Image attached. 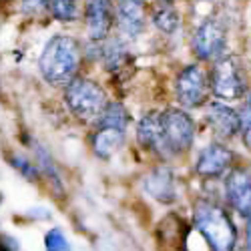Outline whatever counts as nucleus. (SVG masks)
<instances>
[{
    "label": "nucleus",
    "mask_w": 251,
    "mask_h": 251,
    "mask_svg": "<svg viewBox=\"0 0 251 251\" xmlns=\"http://www.w3.org/2000/svg\"><path fill=\"white\" fill-rule=\"evenodd\" d=\"M193 227L203 235L211 251H233L237 243V229L225 211L215 201L199 199L193 209Z\"/></svg>",
    "instance_id": "obj_1"
},
{
    "label": "nucleus",
    "mask_w": 251,
    "mask_h": 251,
    "mask_svg": "<svg viewBox=\"0 0 251 251\" xmlns=\"http://www.w3.org/2000/svg\"><path fill=\"white\" fill-rule=\"evenodd\" d=\"M40 73L56 87H67L80 69V49L73 36H52L40 54Z\"/></svg>",
    "instance_id": "obj_2"
},
{
    "label": "nucleus",
    "mask_w": 251,
    "mask_h": 251,
    "mask_svg": "<svg viewBox=\"0 0 251 251\" xmlns=\"http://www.w3.org/2000/svg\"><path fill=\"white\" fill-rule=\"evenodd\" d=\"M161 119V139H163V157H173L189 151L195 139V121L187 111L165 109L159 111Z\"/></svg>",
    "instance_id": "obj_3"
},
{
    "label": "nucleus",
    "mask_w": 251,
    "mask_h": 251,
    "mask_svg": "<svg viewBox=\"0 0 251 251\" xmlns=\"http://www.w3.org/2000/svg\"><path fill=\"white\" fill-rule=\"evenodd\" d=\"M65 100L80 121H97L107 104V95L95 80L75 76L65 89Z\"/></svg>",
    "instance_id": "obj_4"
},
{
    "label": "nucleus",
    "mask_w": 251,
    "mask_h": 251,
    "mask_svg": "<svg viewBox=\"0 0 251 251\" xmlns=\"http://www.w3.org/2000/svg\"><path fill=\"white\" fill-rule=\"evenodd\" d=\"M209 89L221 100H235L247 95V82L243 69L235 56L215 58L211 73H209Z\"/></svg>",
    "instance_id": "obj_5"
},
{
    "label": "nucleus",
    "mask_w": 251,
    "mask_h": 251,
    "mask_svg": "<svg viewBox=\"0 0 251 251\" xmlns=\"http://www.w3.org/2000/svg\"><path fill=\"white\" fill-rule=\"evenodd\" d=\"M175 93L183 107L187 109L201 107L209 97V78L205 71L199 65L185 67L175 80Z\"/></svg>",
    "instance_id": "obj_6"
},
{
    "label": "nucleus",
    "mask_w": 251,
    "mask_h": 251,
    "mask_svg": "<svg viewBox=\"0 0 251 251\" xmlns=\"http://www.w3.org/2000/svg\"><path fill=\"white\" fill-rule=\"evenodd\" d=\"M227 45V30L217 18H205L195 30L191 49L199 60H215Z\"/></svg>",
    "instance_id": "obj_7"
},
{
    "label": "nucleus",
    "mask_w": 251,
    "mask_h": 251,
    "mask_svg": "<svg viewBox=\"0 0 251 251\" xmlns=\"http://www.w3.org/2000/svg\"><path fill=\"white\" fill-rule=\"evenodd\" d=\"M225 199L241 217H251V175L245 169H231L225 177Z\"/></svg>",
    "instance_id": "obj_8"
},
{
    "label": "nucleus",
    "mask_w": 251,
    "mask_h": 251,
    "mask_svg": "<svg viewBox=\"0 0 251 251\" xmlns=\"http://www.w3.org/2000/svg\"><path fill=\"white\" fill-rule=\"evenodd\" d=\"M233 159H235V155L231 149L221 143H213L199 153L197 163H195V173L203 179L221 177L225 171H229V167L233 165Z\"/></svg>",
    "instance_id": "obj_9"
},
{
    "label": "nucleus",
    "mask_w": 251,
    "mask_h": 251,
    "mask_svg": "<svg viewBox=\"0 0 251 251\" xmlns=\"http://www.w3.org/2000/svg\"><path fill=\"white\" fill-rule=\"evenodd\" d=\"M115 20L127 38H137L147 23V4L143 0H117Z\"/></svg>",
    "instance_id": "obj_10"
},
{
    "label": "nucleus",
    "mask_w": 251,
    "mask_h": 251,
    "mask_svg": "<svg viewBox=\"0 0 251 251\" xmlns=\"http://www.w3.org/2000/svg\"><path fill=\"white\" fill-rule=\"evenodd\" d=\"M85 20L89 36L97 43L104 40L115 23V4L113 0H89L85 8Z\"/></svg>",
    "instance_id": "obj_11"
},
{
    "label": "nucleus",
    "mask_w": 251,
    "mask_h": 251,
    "mask_svg": "<svg viewBox=\"0 0 251 251\" xmlns=\"http://www.w3.org/2000/svg\"><path fill=\"white\" fill-rule=\"evenodd\" d=\"M205 119L219 139H231L239 133V113L225 102H209Z\"/></svg>",
    "instance_id": "obj_12"
},
{
    "label": "nucleus",
    "mask_w": 251,
    "mask_h": 251,
    "mask_svg": "<svg viewBox=\"0 0 251 251\" xmlns=\"http://www.w3.org/2000/svg\"><path fill=\"white\" fill-rule=\"evenodd\" d=\"M145 189L151 197L161 203H173L177 197L175 177L169 167H155V169L145 179Z\"/></svg>",
    "instance_id": "obj_13"
},
{
    "label": "nucleus",
    "mask_w": 251,
    "mask_h": 251,
    "mask_svg": "<svg viewBox=\"0 0 251 251\" xmlns=\"http://www.w3.org/2000/svg\"><path fill=\"white\" fill-rule=\"evenodd\" d=\"M137 141L143 149H149L163 157V139H161V119L159 111L147 113L137 127Z\"/></svg>",
    "instance_id": "obj_14"
},
{
    "label": "nucleus",
    "mask_w": 251,
    "mask_h": 251,
    "mask_svg": "<svg viewBox=\"0 0 251 251\" xmlns=\"http://www.w3.org/2000/svg\"><path fill=\"white\" fill-rule=\"evenodd\" d=\"M125 143V131L115 127H95L93 151L100 159H111Z\"/></svg>",
    "instance_id": "obj_15"
},
{
    "label": "nucleus",
    "mask_w": 251,
    "mask_h": 251,
    "mask_svg": "<svg viewBox=\"0 0 251 251\" xmlns=\"http://www.w3.org/2000/svg\"><path fill=\"white\" fill-rule=\"evenodd\" d=\"M129 123H131L129 111L125 109L121 102H107L102 113L97 117L95 127H115L121 131H127Z\"/></svg>",
    "instance_id": "obj_16"
},
{
    "label": "nucleus",
    "mask_w": 251,
    "mask_h": 251,
    "mask_svg": "<svg viewBox=\"0 0 251 251\" xmlns=\"http://www.w3.org/2000/svg\"><path fill=\"white\" fill-rule=\"evenodd\" d=\"M153 23L159 30L171 34L179 28V12L173 8L171 2H161L159 0V6L153 12Z\"/></svg>",
    "instance_id": "obj_17"
},
{
    "label": "nucleus",
    "mask_w": 251,
    "mask_h": 251,
    "mask_svg": "<svg viewBox=\"0 0 251 251\" xmlns=\"http://www.w3.org/2000/svg\"><path fill=\"white\" fill-rule=\"evenodd\" d=\"M100 56L104 60L107 71H111V73H117L119 69H123L129 60V52L125 50V47L119 43V40H113V43L107 47H100Z\"/></svg>",
    "instance_id": "obj_18"
},
{
    "label": "nucleus",
    "mask_w": 251,
    "mask_h": 251,
    "mask_svg": "<svg viewBox=\"0 0 251 251\" xmlns=\"http://www.w3.org/2000/svg\"><path fill=\"white\" fill-rule=\"evenodd\" d=\"M49 10L56 20L71 23L78 18V4L76 0H49Z\"/></svg>",
    "instance_id": "obj_19"
},
{
    "label": "nucleus",
    "mask_w": 251,
    "mask_h": 251,
    "mask_svg": "<svg viewBox=\"0 0 251 251\" xmlns=\"http://www.w3.org/2000/svg\"><path fill=\"white\" fill-rule=\"evenodd\" d=\"M237 113H239V133L243 137L245 147L251 149V93L245 95L241 111H237Z\"/></svg>",
    "instance_id": "obj_20"
},
{
    "label": "nucleus",
    "mask_w": 251,
    "mask_h": 251,
    "mask_svg": "<svg viewBox=\"0 0 251 251\" xmlns=\"http://www.w3.org/2000/svg\"><path fill=\"white\" fill-rule=\"evenodd\" d=\"M10 165L14 167V169L23 175L26 181H32V183H36L38 179H40V169L36 165H32V161H28L26 157H20V155H14V157H10Z\"/></svg>",
    "instance_id": "obj_21"
},
{
    "label": "nucleus",
    "mask_w": 251,
    "mask_h": 251,
    "mask_svg": "<svg viewBox=\"0 0 251 251\" xmlns=\"http://www.w3.org/2000/svg\"><path fill=\"white\" fill-rule=\"evenodd\" d=\"M36 157H38V169H40V173L47 175V177H50L52 183L60 189V177H58V171H56V167H54L50 155H49L43 147H38V145H36Z\"/></svg>",
    "instance_id": "obj_22"
},
{
    "label": "nucleus",
    "mask_w": 251,
    "mask_h": 251,
    "mask_svg": "<svg viewBox=\"0 0 251 251\" xmlns=\"http://www.w3.org/2000/svg\"><path fill=\"white\" fill-rule=\"evenodd\" d=\"M45 247L47 251H71V245L60 229H50L45 235Z\"/></svg>",
    "instance_id": "obj_23"
},
{
    "label": "nucleus",
    "mask_w": 251,
    "mask_h": 251,
    "mask_svg": "<svg viewBox=\"0 0 251 251\" xmlns=\"http://www.w3.org/2000/svg\"><path fill=\"white\" fill-rule=\"evenodd\" d=\"M49 10V0H23L25 14H43Z\"/></svg>",
    "instance_id": "obj_24"
},
{
    "label": "nucleus",
    "mask_w": 251,
    "mask_h": 251,
    "mask_svg": "<svg viewBox=\"0 0 251 251\" xmlns=\"http://www.w3.org/2000/svg\"><path fill=\"white\" fill-rule=\"evenodd\" d=\"M0 251H18V241L6 233H0Z\"/></svg>",
    "instance_id": "obj_25"
},
{
    "label": "nucleus",
    "mask_w": 251,
    "mask_h": 251,
    "mask_svg": "<svg viewBox=\"0 0 251 251\" xmlns=\"http://www.w3.org/2000/svg\"><path fill=\"white\" fill-rule=\"evenodd\" d=\"M247 229H245V237H247V247L251 249V217H247Z\"/></svg>",
    "instance_id": "obj_26"
},
{
    "label": "nucleus",
    "mask_w": 251,
    "mask_h": 251,
    "mask_svg": "<svg viewBox=\"0 0 251 251\" xmlns=\"http://www.w3.org/2000/svg\"><path fill=\"white\" fill-rule=\"evenodd\" d=\"M0 203H2V195H0Z\"/></svg>",
    "instance_id": "obj_27"
}]
</instances>
